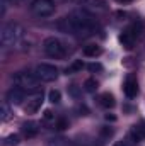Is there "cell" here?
<instances>
[{
    "label": "cell",
    "mask_w": 145,
    "mask_h": 146,
    "mask_svg": "<svg viewBox=\"0 0 145 146\" xmlns=\"http://www.w3.org/2000/svg\"><path fill=\"white\" fill-rule=\"evenodd\" d=\"M22 134H24L26 138H34L38 134L36 122H24V124H22Z\"/></svg>",
    "instance_id": "13"
},
{
    "label": "cell",
    "mask_w": 145,
    "mask_h": 146,
    "mask_svg": "<svg viewBox=\"0 0 145 146\" xmlns=\"http://www.w3.org/2000/svg\"><path fill=\"white\" fill-rule=\"evenodd\" d=\"M82 3L89 10H94V12H104V10H108V3L104 0H82Z\"/></svg>",
    "instance_id": "10"
},
{
    "label": "cell",
    "mask_w": 145,
    "mask_h": 146,
    "mask_svg": "<svg viewBox=\"0 0 145 146\" xmlns=\"http://www.w3.org/2000/svg\"><path fill=\"white\" fill-rule=\"evenodd\" d=\"M41 104H43V92H36L31 97H28V102L24 104V110L28 114H34L41 109Z\"/></svg>",
    "instance_id": "7"
},
{
    "label": "cell",
    "mask_w": 145,
    "mask_h": 146,
    "mask_svg": "<svg viewBox=\"0 0 145 146\" xmlns=\"http://www.w3.org/2000/svg\"><path fill=\"white\" fill-rule=\"evenodd\" d=\"M21 34H22V29H21L17 24H14V22L5 24L3 29H2V44H3V48L14 46V44L19 41Z\"/></svg>",
    "instance_id": "4"
},
{
    "label": "cell",
    "mask_w": 145,
    "mask_h": 146,
    "mask_svg": "<svg viewBox=\"0 0 145 146\" xmlns=\"http://www.w3.org/2000/svg\"><path fill=\"white\" fill-rule=\"evenodd\" d=\"M119 3H126V2H132V0H118Z\"/></svg>",
    "instance_id": "28"
},
{
    "label": "cell",
    "mask_w": 145,
    "mask_h": 146,
    "mask_svg": "<svg viewBox=\"0 0 145 146\" xmlns=\"http://www.w3.org/2000/svg\"><path fill=\"white\" fill-rule=\"evenodd\" d=\"M55 127H56L58 131H63V129H67V127H68V122H67L65 119H58V121H56V124H55Z\"/></svg>",
    "instance_id": "21"
},
{
    "label": "cell",
    "mask_w": 145,
    "mask_h": 146,
    "mask_svg": "<svg viewBox=\"0 0 145 146\" xmlns=\"http://www.w3.org/2000/svg\"><path fill=\"white\" fill-rule=\"evenodd\" d=\"M34 73L41 82H55L58 78V68L50 65V63H39Z\"/></svg>",
    "instance_id": "6"
},
{
    "label": "cell",
    "mask_w": 145,
    "mask_h": 146,
    "mask_svg": "<svg viewBox=\"0 0 145 146\" xmlns=\"http://www.w3.org/2000/svg\"><path fill=\"white\" fill-rule=\"evenodd\" d=\"M106 121H116V117L111 115V114H106Z\"/></svg>",
    "instance_id": "27"
},
{
    "label": "cell",
    "mask_w": 145,
    "mask_h": 146,
    "mask_svg": "<svg viewBox=\"0 0 145 146\" xmlns=\"http://www.w3.org/2000/svg\"><path fill=\"white\" fill-rule=\"evenodd\" d=\"M17 145H19V136L17 134H10L2 141V146H17Z\"/></svg>",
    "instance_id": "18"
},
{
    "label": "cell",
    "mask_w": 145,
    "mask_h": 146,
    "mask_svg": "<svg viewBox=\"0 0 145 146\" xmlns=\"http://www.w3.org/2000/svg\"><path fill=\"white\" fill-rule=\"evenodd\" d=\"M31 12L36 17H50L55 14V2L53 0H33L31 3Z\"/></svg>",
    "instance_id": "5"
},
{
    "label": "cell",
    "mask_w": 145,
    "mask_h": 146,
    "mask_svg": "<svg viewBox=\"0 0 145 146\" xmlns=\"http://www.w3.org/2000/svg\"><path fill=\"white\" fill-rule=\"evenodd\" d=\"M82 68H84V63H82L80 60H75V61H73V63L68 66V68H67V70H65V72H67V75H72V73L80 72Z\"/></svg>",
    "instance_id": "17"
},
{
    "label": "cell",
    "mask_w": 145,
    "mask_h": 146,
    "mask_svg": "<svg viewBox=\"0 0 145 146\" xmlns=\"http://www.w3.org/2000/svg\"><path fill=\"white\" fill-rule=\"evenodd\" d=\"M39 78L36 76V73L33 72H17L14 75V83L15 87L22 88V90H36L38 85H39Z\"/></svg>",
    "instance_id": "3"
},
{
    "label": "cell",
    "mask_w": 145,
    "mask_h": 146,
    "mask_svg": "<svg viewBox=\"0 0 145 146\" xmlns=\"http://www.w3.org/2000/svg\"><path fill=\"white\" fill-rule=\"evenodd\" d=\"M43 49H44V53L50 58H55V60H62V58L67 56V48H65V44L58 37H48V39H44Z\"/></svg>",
    "instance_id": "2"
},
{
    "label": "cell",
    "mask_w": 145,
    "mask_h": 146,
    "mask_svg": "<svg viewBox=\"0 0 145 146\" xmlns=\"http://www.w3.org/2000/svg\"><path fill=\"white\" fill-rule=\"evenodd\" d=\"M99 104H101L104 109H111V107H114V104H116V102H114V97H113L111 94L106 92V94H103V95L99 97Z\"/></svg>",
    "instance_id": "14"
},
{
    "label": "cell",
    "mask_w": 145,
    "mask_h": 146,
    "mask_svg": "<svg viewBox=\"0 0 145 146\" xmlns=\"http://www.w3.org/2000/svg\"><path fill=\"white\" fill-rule=\"evenodd\" d=\"M97 87H99V83H97L94 78H87V80L84 82V90H85V92H91V94H92V92L97 90Z\"/></svg>",
    "instance_id": "16"
},
{
    "label": "cell",
    "mask_w": 145,
    "mask_h": 146,
    "mask_svg": "<svg viewBox=\"0 0 145 146\" xmlns=\"http://www.w3.org/2000/svg\"><path fill=\"white\" fill-rule=\"evenodd\" d=\"M84 56H89V58H96V56H99L101 53H103V48L99 46V44H87L85 48H84Z\"/></svg>",
    "instance_id": "12"
},
{
    "label": "cell",
    "mask_w": 145,
    "mask_h": 146,
    "mask_svg": "<svg viewBox=\"0 0 145 146\" xmlns=\"http://www.w3.org/2000/svg\"><path fill=\"white\" fill-rule=\"evenodd\" d=\"M70 94H72L73 97L79 95V88H77V85H72V87H70Z\"/></svg>",
    "instance_id": "24"
},
{
    "label": "cell",
    "mask_w": 145,
    "mask_h": 146,
    "mask_svg": "<svg viewBox=\"0 0 145 146\" xmlns=\"http://www.w3.org/2000/svg\"><path fill=\"white\" fill-rule=\"evenodd\" d=\"M46 121H50V119H53V112L51 110H44V115H43Z\"/></svg>",
    "instance_id": "23"
},
{
    "label": "cell",
    "mask_w": 145,
    "mask_h": 146,
    "mask_svg": "<svg viewBox=\"0 0 145 146\" xmlns=\"http://www.w3.org/2000/svg\"><path fill=\"white\" fill-rule=\"evenodd\" d=\"M123 92H125V95H126L128 99L137 97V94H138V85H137V80H135L133 76H128V78H126V82H125V85H123Z\"/></svg>",
    "instance_id": "8"
},
{
    "label": "cell",
    "mask_w": 145,
    "mask_h": 146,
    "mask_svg": "<svg viewBox=\"0 0 145 146\" xmlns=\"http://www.w3.org/2000/svg\"><path fill=\"white\" fill-rule=\"evenodd\" d=\"M48 100H50L51 104H58V102L62 100V94H60V90H50V94H48Z\"/></svg>",
    "instance_id": "19"
},
{
    "label": "cell",
    "mask_w": 145,
    "mask_h": 146,
    "mask_svg": "<svg viewBox=\"0 0 145 146\" xmlns=\"http://www.w3.org/2000/svg\"><path fill=\"white\" fill-rule=\"evenodd\" d=\"M135 41H137V37L133 36V33H132L130 29H126V31H123V33L119 34V42H121L126 49H132L133 44H135Z\"/></svg>",
    "instance_id": "11"
},
{
    "label": "cell",
    "mask_w": 145,
    "mask_h": 146,
    "mask_svg": "<svg viewBox=\"0 0 145 146\" xmlns=\"http://www.w3.org/2000/svg\"><path fill=\"white\" fill-rule=\"evenodd\" d=\"M24 92H26V90H22V88H19V87L10 88L9 94H7V102H9V104H21V102L24 100Z\"/></svg>",
    "instance_id": "9"
},
{
    "label": "cell",
    "mask_w": 145,
    "mask_h": 146,
    "mask_svg": "<svg viewBox=\"0 0 145 146\" xmlns=\"http://www.w3.org/2000/svg\"><path fill=\"white\" fill-rule=\"evenodd\" d=\"M113 146H126V141H116Z\"/></svg>",
    "instance_id": "26"
},
{
    "label": "cell",
    "mask_w": 145,
    "mask_h": 146,
    "mask_svg": "<svg viewBox=\"0 0 145 146\" xmlns=\"http://www.w3.org/2000/svg\"><path fill=\"white\" fill-rule=\"evenodd\" d=\"M9 119H10L9 102H2V121H9Z\"/></svg>",
    "instance_id": "20"
},
{
    "label": "cell",
    "mask_w": 145,
    "mask_h": 146,
    "mask_svg": "<svg viewBox=\"0 0 145 146\" xmlns=\"http://www.w3.org/2000/svg\"><path fill=\"white\" fill-rule=\"evenodd\" d=\"M111 134H113V131H111V129H108V127H106V129H103V136H111Z\"/></svg>",
    "instance_id": "25"
},
{
    "label": "cell",
    "mask_w": 145,
    "mask_h": 146,
    "mask_svg": "<svg viewBox=\"0 0 145 146\" xmlns=\"http://www.w3.org/2000/svg\"><path fill=\"white\" fill-rule=\"evenodd\" d=\"M128 29H130V31L133 33V36L137 37V39H138V37H142V34H144V24H142L140 21L133 22V24H132V26H130Z\"/></svg>",
    "instance_id": "15"
},
{
    "label": "cell",
    "mask_w": 145,
    "mask_h": 146,
    "mask_svg": "<svg viewBox=\"0 0 145 146\" xmlns=\"http://www.w3.org/2000/svg\"><path fill=\"white\" fill-rule=\"evenodd\" d=\"M87 68H89L91 72H101V70H103V66H101L99 63H91V65H89Z\"/></svg>",
    "instance_id": "22"
},
{
    "label": "cell",
    "mask_w": 145,
    "mask_h": 146,
    "mask_svg": "<svg viewBox=\"0 0 145 146\" xmlns=\"http://www.w3.org/2000/svg\"><path fill=\"white\" fill-rule=\"evenodd\" d=\"M56 26L62 33L73 34V36H91L96 31V22L92 21L91 15H87L82 10H77V12L65 15L63 19L58 21Z\"/></svg>",
    "instance_id": "1"
}]
</instances>
